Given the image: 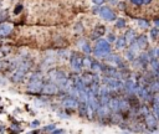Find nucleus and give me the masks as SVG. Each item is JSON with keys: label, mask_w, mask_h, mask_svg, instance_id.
<instances>
[{"label": "nucleus", "mask_w": 159, "mask_h": 134, "mask_svg": "<svg viewBox=\"0 0 159 134\" xmlns=\"http://www.w3.org/2000/svg\"><path fill=\"white\" fill-rule=\"evenodd\" d=\"M43 82H45V78H43V74L40 71H36V72L31 73L29 83H27V91L32 94H39L41 92Z\"/></svg>", "instance_id": "obj_1"}, {"label": "nucleus", "mask_w": 159, "mask_h": 134, "mask_svg": "<svg viewBox=\"0 0 159 134\" xmlns=\"http://www.w3.org/2000/svg\"><path fill=\"white\" fill-rule=\"evenodd\" d=\"M47 76H48V79L51 82L56 83L60 87V89H62V87L65 86V83L68 79V76L66 74V72L62 71V69H58V68H51V69H48Z\"/></svg>", "instance_id": "obj_2"}, {"label": "nucleus", "mask_w": 159, "mask_h": 134, "mask_svg": "<svg viewBox=\"0 0 159 134\" xmlns=\"http://www.w3.org/2000/svg\"><path fill=\"white\" fill-rule=\"evenodd\" d=\"M92 52H93V55H94L96 57L102 58V57H104L107 53L111 52V43H109L107 40L97 38V40H96V45H94Z\"/></svg>", "instance_id": "obj_3"}, {"label": "nucleus", "mask_w": 159, "mask_h": 134, "mask_svg": "<svg viewBox=\"0 0 159 134\" xmlns=\"http://www.w3.org/2000/svg\"><path fill=\"white\" fill-rule=\"evenodd\" d=\"M60 93H63V91L60 89V87H58L56 83L51 82V81L43 82L42 88H41V92H40V94L50 96V97H52V96H57V94H60Z\"/></svg>", "instance_id": "obj_4"}, {"label": "nucleus", "mask_w": 159, "mask_h": 134, "mask_svg": "<svg viewBox=\"0 0 159 134\" xmlns=\"http://www.w3.org/2000/svg\"><path fill=\"white\" fill-rule=\"evenodd\" d=\"M82 55H80L78 52H72L71 53V57H70V65H71V67H72V69L76 72V73H78V72H81L82 71Z\"/></svg>", "instance_id": "obj_5"}, {"label": "nucleus", "mask_w": 159, "mask_h": 134, "mask_svg": "<svg viewBox=\"0 0 159 134\" xmlns=\"http://www.w3.org/2000/svg\"><path fill=\"white\" fill-rule=\"evenodd\" d=\"M143 123L148 128L147 132H157L158 130V118H155L152 113H148L143 117Z\"/></svg>", "instance_id": "obj_6"}, {"label": "nucleus", "mask_w": 159, "mask_h": 134, "mask_svg": "<svg viewBox=\"0 0 159 134\" xmlns=\"http://www.w3.org/2000/svg\"><path fill=\"white\" fill-rule=\"evenodd\" d=\"M97 12H98V15H99L102 19H104V20H107V21H114V20L117 19L116 12H114L109 6H101V7H98Z\"/></svg>", "instance_id": "obj_7"}, {"label": "nucleus", "mask_w": 159, "mask_h": 134, "mask_svg": "<svg viewBox=\"0 0 159 134\" xmlns=\"http://www.w3.org/2000/svg\"><path fill=\"white\" fill-rule=\"evenodd\" d=\"M62 105L66 108V109H76L77 105H78V99L75 97V96H66L63 99H62Z\"/></svg>", "instance_id": "obj_8"}, {"label": "nucleus", "mask_w": 159, "mask_h": 134, "mask_svg": "<svg viewBox=\"0 0 159 134\" xmlns=\"http://www.w3.org/2000/svg\"><path fill=\"white\" fill-rule=\"evenodd\" d=\"M16 61L15 60H0V72H9L14 71L16 67Z\"/></svg>", "instance_id": "obj_9"}, {"label": "nucleus", "mask_w": 159, "mask_h": 134, "mask_svg": "<svg viewBox=\"0 0 159 134\" xmlns=\"http://www.w3.org/2000/svg\"><path fill=\"white\" fill-rule=\"evenodd\" d=\"M14 30V25L10 22H0V38H5L7 36H10V34Z\"/></svg>", "instance_id": "obj_10"}, {"label": "nucleus", "mask_w": 159, "mask_h": 134, "mask_svg": "<svg viewBox=\"0 0 159 134\" xmlns=\"http://www.w3.org/2000/svg\"><path fill=\"white\" fill-rule=\"evenodd\" d=\"M81 81H82V83L84 84V87H88L91 83H93V82H99V78L96 76V74H93V73H91V72H84V73H82V76H81Z\"/></svg>", "instance_id": "obj_11"}, {"label": "nucleus", "mask_w": 159, "mask_h": 134, "mask_svg": "<svg viewBox=\"0 0 159 134\" xmlns=\"http://www.w3.org/2000/svg\"><path fill=\"white\" fill-rule=\"evenodd\" d=\"M25 76H26V73L24 71H21V69H19V68L15 67L14 71H12V73H11V76H10V81L14 82V83H20V82L24 81Z\"/></svg>", "instance_id": "obj_12"}, {"label": "nucleus", "mask_w": 159, "mask_h": 134, "mask_svg": "<svg viewBox=\"0 0 159 134\" xmlns=\"http://www.w3.org/2000/svg\"><path fill=\"white\" fill-rule=\"evenodd\" d=\"M134 42L137 43V46L139 47V50H144V48H147V46H148V37H147L145 35L137 36L135 40H134Z\"/></svg>", "instance_id": "obj_13"}, {"label": "nucleus", "mask_w": 159, "mask_h": 134, "mask_svg": "<svg viewBox=\"0 0 159 134\" xmlns=\"http://www.w3.org/2000/svg\"><path fill=\"white\" fill-rule=\"evenodd\" d=\"M104 32H106V27H104L103 25H97V26L94 27L93 32H92V37H91V38H92V40H97L98 37L103 36Z\"/></svg>", "instance_id": "obj_14"}, {"label": "nucleus", "mask_w": 159, "mask_h": 134, "mask_svg": "<svg viewBox=\"0 0 159 134\" xmlns=\"http://www.w3.org/2000/svg\"><path fill=\"white\" fill-rule=\"evenodd\" d=\"M123 37H124V40H125L127 43H130V42H133V41L135 40L137 34H135V31H134L133 29H129V30L125 31V35H124Z\"/></svg>", "instance_id": "obj_15"}, {"label": "nucleus", "mask_w": 159, "mask_h": 134, "mask_svg": "<svg viewBox=\"0 0 159 134\" xmlns=\"http://www.w3.org/2000/svg\"><path fill=\"white\" fill-rule=\"evenodd\" d=\"M78 46L81 47V50L86 53V55H89L91 52H92V48H91V45H89V42L88 41H86V40H81L80 42H78Z\"/></svg>", "instance_id": "obj_16"}, {"label": "nucleus", "mask_w": 159, "mask_h": 134, "mask_svg": "<svg viewBox=\"0 0 159 134\" xmlns=\"http://www.w3.org/2000/svg\"><path fill=\"white\" fill-rule=\"evenodd\" d=\"M114 41H116V48H117V50H122V48H124V47L127 46V42H125V40H124L123 36H119V37L116 38Z\"/></svg>", "instance_id": "obj_17"}, {"label": "nucleus", "mask_w": 159, "mask_h": 134, "mask_svg": "<svg viewBox=\"0 0 159 134\" xmlns=\"http://www.w3.org/2000/svg\"><path fill=\"white\" fill-rule=\"evenodd\" d=\"M138 26L140 27V29H149V26H150V21L149 20H147V19H144V17H138Z\"/></svg>", "instance_id": "obj_18"}, {"label": "nucleus", "mask_w": 159, "mask_h": 134, "mask_svg": "<svg viewBox=\"0 0 159 134\" xmlns=\"http://www.w3.org/2000/svg\"><path fill=\"white\" fill-rule=\"evenodd\" d=\"M92 58L87 55V56H84V57H82V67H84V68H89L91 69V65H92Z\"/></svg>", "instance_id": "obj_19"}, {"label": "nucleus", "mask_w": 159, "mask_h": 134, "mask_svg": "<svg viewBox=\"0 0 159 134\" xmlns=\"http://www.w3.org/2000/svg\"><path fill=\"white\" fill-rule=\"evenodd\" d=\"M135 53H137V52H134V51H133V50H130V48L125 50V52H124L125 60H127V61H129V62H132V61L134 60V57H135Z\"/></svg>", "instance_id": "obj_20"}, {"label": "nucleus", "mask_w": 159, "mask_h": 134, "mask_svg": "<svg viewBox=\"0 0 159 134\" xmlns=\"http://www.w3.org/2000/svg\"><path fill=\"white\" fill-rule=\"evenodd\" d=\"M149 34H150L152 40H153V41H155V40L158 38V36H159V29H158V26L152 27V29H150V31H149Z\"/></svg>", "instance_id": "obj_21"}, {"label": "nucleus", "mask_w": 159, "mask_h": 134, "mask_svg": "<svg viewBox=\"0 0 159 134\" xmlns=\"http://www.w3.org/2000/svg\"><path fill=\"white\" fill-rule=\"evenodd\" d=\"M101 68H102V63H99L98 61H92V65H91V69H93L94 72H101Z\"/></svg>", "instance_id": "obj_22"}, {"label": "nucleus", "mask_w": 159, "mask_h": 134, "mask_svg": "<svg viewBox=\"0 0 159 134\" xmlns=\"http://www.w3.org/2000/svg\"><path fill=\"white\" fill-rule=\"evenodd\" d=\"M10 51H11V48L9 46H0V58L5 57Z\"/></svg>", "instance_id": "obj_23"}, {"label": "nucleus", "mask_w": 159, "mask_h": 134, "mask_svg": "<svg viewBox=\"0 0 159 134\" xmlns=\"http://www.w3.org/2000/svg\"><path fill=\"white\" fill-rule=\"evenodd\" d=\"M114 21H116V27H117V29H123V27H125V20H124V19L119 17V19H116Z\"/></svg>", "instance_id": "obj_24"}, {"label": "nucleus", "mask_w": 159, "mask_h": 134, "mask_svg": "<svg viewBox=\"0 0 159 134\" xmlns=\"http://www.w3.org/2000/svg\"><path fill=\"white\" fill-rule=\"evenodd\" d=\"M130 2L134 4V5L140 6V5H149L152 2V0H130Z\"/></svg>", "instance_id": "obj_25"}, {"label": "nucleus", "mask_w": 159, "mask_h": 134, "mask_svg": "<svg viewBox=\"0 0 159 134\" xmlns=\"http://www.w3.org/2000/svg\"><path fill=\"white\" fill-rule=\"evenodd\" d=\"M10 130L11 132H21V128H20V124L19 123H12L11 127H10Z\"/></svg>", "instance_id": "obj_26"}, {"label": "nucleus", "mask_w": 159, "mask_h": 134, "mask_svg": "<svg viewBox=\"0 0 159 134\" xmlns=\"http://www.w3.org/2000/svg\"><path fill=\"white\" fill-rule=\"evenodd\" d=\"M6 19H7V11H6V10H1V9H0V22L5 21Z\"/></svg>", "instance_id": "obj_27"}, {"label": "nucleus", "mask_w": 159, "mask_h": 134, "mask_svg": "<svg viewBox=\"0 0 159 134\" xmlns=\"http://www.w3.org/2000/svg\"><path fill=\"white\" fill-rule=\"evenodd\" d=\"M55 128H56V125H55V124H50V125L43 127V128H42V130H43V132H52Z\"/></svg>", "instance_id": "obj_28"}, {"label": "nucleus", "mask_w": 159, "mask_h": 134, "mask_svg": "<svg viewBox=\"0 0 159 134\" xmlns=\"http://www.w3.org/2000/svg\"><path fill=\"white\" fill-rule=\"evenodd\" d=\"M21 11H22V5H21V4H17V5L15 6V10H14V14H15V15H19V14H20Z\"/></svg>", "instance_id": "obj_29"}, {"label": "nucleus", "mask_w": 159, "mask_h": 134, "mask_svg": "<svg viewBox=\"0 0 159 134\" xmlns=\"http://www.w3.org/2000/svg\"><path fill=\"white\" fill-rule=\"evenodd\" d=\"M75 30H76L77 32H83V26H82V24H81V22H80V24H76Z\"/></svg>", "instance_id": "obj_30"}, {"label": "nucleus", "mask_w": 159, "mask_h": 134, "mask_svg": "<svg viewBox=\"0 0 159 134\" xmlns=\"http://www.w3.org/2000/svg\"><path fill=\"white\" fill-rule=\"evenodd\" d=\"M114 40H116V37H114V35H113L112 32H109V34H108V40H107V41H108V42L111 43V42H113Z\"/></svg>", "instance_id": "obj_31"}, {"label": "nucleus", "mask_w": 159, "mask_h": 134, "mask_svg": "<svg viewBox=\"0 0 159 134\" xmlns=\"http://www.w3.org/2000/svg\"><path fill=\"white\" fill-rule=\"evenodd\" d=\"M37 125H40V122H39V120H34V122H31V124H30V127H32V128H35V127H37Z\"/></svg>", "instance_id": "obj_32"}, {"label": "nucleus", "mask_w": 159, "mask_h": 134, "mask_svg": "<svg viewBox=\"0 0 159 134\" xmlns=\"http://www.w3.org/2000/svg\"><path fill=\"white\" fill-rule=\"evenodd\" d=\"M92 1H93L96 5H102V4H103L106 0H92Z\"/></svg>", "instance_id": "obj_33"}, {"label": "nucleus", "mask_w": 159, "mask_h": 134, "mask_svg": "<svg viewBox=\"0 0 159 134\" xmlns=\"http://www.w3.org/2000/svg\"><path fill=\"white\" fill-rule=\"evenodd\" d=\"M118 6H120V9H122V10H124V9H125V5H124L123 2H118Z\"/></svg>", "instance_id": "obj_34"}, {"label": "nucleus", "mask_w": 159, "mask_h": 134, "mask_svg": "<svg viewBox=\"0 0 159 134\" xmlns=\"http://www.w3.org/2000/svg\"><path fill=\"white\" fill-rule=\"evenodd\" d=\"M58 115H60V117H61V118H63V119H65V118H67V117H68V115H67V114H63V113H58Z\"/></svg>", "instance_id": "obj_35"}, {"label": "nucleus", "mask_w": 159, "mask_h": 134, "mask_svg": "<svg viewBox=\"0 0 159 134\" xmlns=\"http://www.w3.org/2000/svg\"><path fill=\"white\" fill-rule=\"evenodd\" d=\"M154 24H155V26H159V20H158L157 17L154 19Z\"/></svg>", "instance_id": "obj_36"}, {"label": "nucleus", "mask_w": 159, "mask_h": 134, "mask_svg": "<svg viewBox=\"0 0 159 134\" xmlns=\"http://www.w3.org/2000/svg\"><path fill=\"white\" fill-rule=\"evenodd\" d=\"M111 1V4H116L117 2V0H109Z\"/></svg>", "instance_id": "obj_37"}]
</instances>
